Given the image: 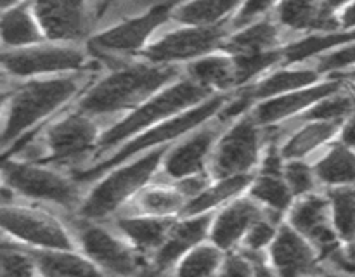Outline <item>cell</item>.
<instances>
[{"instance_id": "obj_1", "label": "cell", "mask_w": 355, "mask_h": 277, "mask_svg": "<svg viewBox=\"0 0 355 277\" xmlns=\"http://www.w3.org/2000/svg\"><path fill=\"white\" fill-rule=\"evenodd\" d=\"M182 75V68L151 64L142 59L118 62L101 71L73 107L107 127Z\"/></svg>"}, {"instance_id": "obj_2", "label": "cell", "mask_w": 355, "mask_h": 277, "mask_svg": "<svg viewBox=\"0 0 355 277\" xmlns=\"http://www.w3.org/2000/svg\"><path fill=\"white\" fill-rule=\"evenodd\" d=\"M99 75V73H97ZM96 69L76 75L26 80L10 92L7 113L0 128V151L52 116L71 107L96 78Z\"/></svg>"}, {"instance_id": "obj_3", "label": "cell", "mask_w": 355, "mask_h": 277, "mask_svg": "<svg viewBox=\"0 0 355 277\" xmlns=\"http://www.w3.org/2000/svg\"><path fill=\"white\" fill-rule=\"evenodd\" d=\"M214 96L215 93H210L203 87L196 85L187 76L182 75L177 82L170 83L168 87L159 90L158 93L149 97L146 102L135 107L134 111L121 116L114 123L107 125L104 128L103 135H101L99 144H97V149L89 165H94V163L110 156L121 144L130 141L132 137H135L141 132L149 130V128L156 127L159 123H165V121L172 120L175 116H180V114L187 113L193 107L203 104L205 100L211 99Z\"/></svg>"}, {"instance_id": "obj_4", "label": "cell", "mask_w": 355, "mask_h": 277, "mask_svg": "<svg viewBox=\"0 0 355 277\" xmlns=\"http://www.w3.org/2000/svg\"><path fill=\"white\" fill-rule=\"evenodd\" d=\"M231 96L232 93H218V96H214L211 99L205 100L203 104L193 107V109L180 114V116H175L172 120L165 121V123H159L156 127L149 128V130L141 132V134H137L130 141L121 144L116 151H113L110 156L101 159V161L85 166V168L75 170L71 177L78 184L94 182V180H99L110 170L116 168V166L123 165V163L130 161V159L137 158V156L144 154V152L180 141L187 134L196 130L198 127L214 120Z\"/></svg>"}, {"instance_id": "obj_5", "label": "cell", "mask_w": 355, "mask_h": 277, "mask_svg": "<svg viewBox=\"0 0 355 277\" xmlns=\"http://www.w3.org/2000/svg\"><path fill=\"white\" fill-rule=\"evenodd\" d=\"M170 145L144 152L104 173L80 204L78 217L90 222H103L114 217L128 201L149 186L153 177L162 170Z\"/></svg>"}, {"instance_id": "obj_6", "label": "cell", "mask_w": 355, "mask_h": 277, "mask_svg": "<svg viewBox=\"0 0 355 277\" xmlns=\"http://www.w3.org/2000/svg\"><path fill=\"white\" fill-rule=\"evenodd\" d=\"M173 3H149L144 10L99 31L87 44L90 55L103 69L139 59L151 42L172 24Z\"/></svg>"}, {"instance_id": "obj_7", "label": "cell", "mask_w": 355, "mask_h": 277, "mask_svg": "<svg viewBox=\"0 0 355 277\" xmlns=\"http://www.w3.org/2000/svg\"><path fill=\"white\" fill-rule=\"evenodd\" d=\"M270 142L269 132L253 118L252 111L229 123L222 132L210 159L211 179L253 175Z\"/></svg>"}, {"instance_id": "obj_8", "label": "cell", "mask_w": 355, "mask_h": 277, "mask_svg": "<svg viewBox=\"0 0 355 277\" xmlns=\"http://www.w3.org/2000/svg\"><path fill=\"white\" fill-rule=\"evenodd\" d=\"M94 64L97 62L94 61L87 47L51 42L0 54V66L3 71L9 76L23 80L76 75L92 71Z\"/></svg>"}, {"instance_id": "obj_9", "label": "cell", "mask_w": 355, "mask_h": 277, "mask_svg": "<svg viewBox=\"0 0 355 277\" xmlns=\"http://www.w3.org/2000/svg\"><path fill=\"white\" fill-rule=\"evenodd\" d=\"M227 37V26L193 28L172 23L151 42L139 59L151 64L184 68L189 62L222 51Z\"/></svg>"}, {"instance_id": "obj_10", "label": "cell", "mask_w": 355, "mask_h": 277, "mask_svg": "<svg viewBox=\"0 0 355 277\" xmlns=\"http://www.w3.org/2000/svg\"><path fill=\"white\" fill-rule=\"evenodd\" d=\"M2 175L9 190L28 199L76 211L82 204L80 184L71 175L68 177L58 170L28 161H7L2 166Z\"/></svg>"}, {"instance_id": "obj_11", "label": "cell", "mask_w": 355, "mask_h": 277, "mask_svg": "<svg viewBox=\"0 0 355 277\" xmlns=\"http://www.w3.org/2000/svg\"><path fill=\"white\" fill-rule=\"evenodd\" d=\"M104 125L96 118L68 107V111L54 118L44 132V151L51 163L73 165L83 158L92 159Z\"/></svg>"}, {"instance_id": "obj_12", "label": "cell", "mask_w": 355, "mask_h": 277, "mask_svg": "<svg viewBox=\"0 0 355 277\" xmlns=\"http://www.w3.org/2000/svg\"><path fill=\"white\" fill-rule=\"evenodd\" d=\"M75 238L82 253L110 277H135L141 272V253L118 232L114 234L101 222L80 218L75 225Z\"/></svg>"}, {"instance_id": "obj_13", "label": "cell", "mask_w": 355, "mask_h": 277, "mask_svg": "<svg viewBox=\"0 0 355 277\" xmlns=\"http://www.w3.org/2000/svg\"><path fill=\"white\" fill-rule=\"evenodd\" d=\"M33 12L45 42L87 47L96 37V2H35Z\"/></svg>"}, {"instance_id": "obj_14", "label": "cell", "mask_w": 355, "mask_h": 277, "mask_svg": "<svg viewBox=\"0 0 355 277\" xmlns=\"http://www.w3.org/2000/svg\"><path fill=\"white\" fill-rule=\"evenodd\" d=\"M286 224L304 235L318 249L321 258L329 260L342 269H349L347 265L349 262L342 251V241L333 229L329 201L326 194L312 193L295 199L288 211Z\"/></svg>"}, {"instance_id": "obj_15", "label": "cell", "mask_w": 355, "mask_h": 277, "mask_svg": "<svg viewBox=\"0 0 355 277\" xmlns=\"http://www.w3.org/2000/svg\"><path fill=\"white\" fill-rule=\"evenodd\" d=\"M0 229L37 249H75L71 232L45 211L0 204Z\"/></svg>"}, {"instance_id": "obj_16", "label": "cell", "mask_w": 355, "mask_h": 277, "mask_svg": "<svg viewBox=\"0 0 355 277\" xmlns=\"http://www.w3.org/2000/svg\"><path fill=\"white\" fill-rule=\"evenodd\" d=\"M225 127L227 125L220 123L217 118H214L180 141L173 142L162 163V172L175 182L186 179V177L208 172L215 145Z\"/></svg>"}, {"instance_id": "obj_17", "label": "cell", "mask_w": 355, "mask_h": 277, "mask_svg": "<svg viewBox=\"0 0 355 277\" xmlns=\"http://www.w3.org/2000/svg\"><path fill=\"white\" fill-rule=\"evenodd\" d=\"M342 2H276L272 17L290 42L340 31Z\"/></svg>"}, {"instance_id": "obj_18", "label": "cell", "mask_w": 355, "mask_h": 277, "mask_svg": "<svg viewBox=\"0 0 355 277\" xmlns=\"http://www.w3.org/2000/svg\"><path fill=\"white\" fill-rule=\"evenodd\" d=\"M343 87H347L343 80L328 76V78L315 83V85L305 87V89L295 90V92L259 102L252 109V114L263 128L283 127V125L302 116L305 111L311 109L321 99L342 90Z\"/></svg>"}, {"instance_id": "obj_19", "label": "cell", "mask_w": 355, "mask_h": 277, "mask_svg": "<svg viewBox=\"0 0 355 277\" xmlns=\"http://www.w3.org/2000/svg\"><path fill=\"white\" fill-rule=\"evenodd\" d=\"M269 256L277 277H318L322 274L318 249L288 224L279 225Z\"/></svg>"}, {"instance_id": "obj_20", "label": "cell", "mask_w": 355, "mask_h": 277, "mask_svg": "<svg viewBox=\"0 0 355 277\" xmlns=\"http://www.w3.org/2000/svg\"><path fill=\"white\" fill-rule=\"evenodd\" d=\"M267 213L269 211L263 210L255 199L250 196H239L238 199L225 204L217 215H214L210 242L225 253L236 251L253 224Z\"/></svg>"}, {"instance_id": "obj_21", "label": "cell", "mask_w": 355, "mask_h": 277, "mask_svg": "<svg viewBox=\"0 0 355 277\" xmlns=\"http://www.w3.org/2000/svg\"><path fill=\"white\" fill-rule=\"evenodd\" d=\"M211 222H214V213L177 218L168 238L153 255V267L163 274L172 270L187 253L210 239Z\"/></svg>"}, {"instance_id": "obj_22", "label": "cell", "mask_w": 355, "mask_h": 277, "mask_svg": "<svg viewBox=\"0 0 355 277\" xmlns=\"http://www.w3.org/2000/svg\"><path fill=\"white\" fill-rule=\"evenodd\" d=\"M324 78L326 76H322L311 62H305V64H281L270 73H267L266 76H262L259 82L246 87V90H248L253 104L257 106L263 100L315 85V83L322 82Z\"/></svg>"}, {"instance_id": "obj_23", "label": "cell", "mask_w": 355, "mask_h": 277, "mask_svg": "<svg viewBox=\"0 0 355 277\" xmlns=\"http://www.w3.org/2000/svg\"><path fill=\"white\" fill-rule=\"evenodd\" d=\"M290 38L286 37L272 16L245 30L229 33L222 51L232 57L239 55H263L272 52H283Z\"/></svg>"}, {"instance_id": "obj_24", "label": "cell", "mask_w": 355, "mask_h": 277, "mask_svg": "<svg viewBox=\"0 0 355 277\" xmlns=\"http://www.w3.org/2000/svg\"><path fill=\"white\" fill-rule=\"evenodd\" d=\"M177 218L179 217L121 215L114 220V227L139 253L155 255L168 238Z\"/></svg>"}, {"instance_id": "obj_25", "label": "cell", "mask_w": 355, "mask_h": 277, "mask_svg": "<svg viewBox=\"0 0 355 277\" xmlns=\"http://www.w3.org/2000/svg\"><path fill=\"white\" fill-rule=\"evenodd\" d=\"M45 37L33 12V3H10L0 12V44L9 51L44 44Z\"/></svg>"}, {"instance_id": "obj_26", "label": "cell", "mask_w": 355, "mask_h": 277, "mask_svg": "<svg viewBox=\"0 0 355 277\" xmlns=\"http://www.w3.org/2000/svg\"><path fill=\"white\" fill-rule=\"evenodd\" d=\"M184 76L203 87L210 93H232L236 92V68L234 61L224 51L214 52L210 55L189 62L182 68Z\"/></svg>"}, {"instance_id": "obj_27", "label": "cell", "mask_w": 355, "mask_h": 277, "mask_svg": "<svg viewBox=\"0 0 355 277\" xmlns=\"http://www.w3.org/2000/svg\"><path fill=\"white\" fill-rule=\"evenodd\" d=\"M340 123H304L290 128L283 134L279 151L284 161L307 159L312 152L319 151L326 144L338 138Z\"/></svg>"}, {"instance_id": "obj_28", "label": "cell", "mask_w": 355, "mask_h": 277, "mask_svg": "<svg viewBox=\"0 0 355 277\" xmlns=\"http://www.w3.org/2000/svg\"><path fill=\"white\" fill-rule=\"evenodd\" d=\"M31 256L42 277H110L75 249H33Z\"/></svg>"}, {"instance_id": "obj_29", "label": "cell", "mask_w": 355, "mask_h": 277, "mask_svg": "<svg viewBox=\"0 0 355 277\" xmlns=\"http://www.w3.org/2000/svg\"><path fill=\"white\" fill-rule=\"evenodd\" d=\"M239 2L232 0H198L173 3L172 23L193 28L227 26Z\"/></svg>"}, {"instance_id": "obj_30", "label": "cell", "mask_w": 355, "mask_h": 277, "mask_svg": "<svg viewBox=\"0 0 355 277\" xmlns=\"http://www.w3.org/2000/svg\"><path fill=\"white\" fill-rule=\"evenodd\" d=\"M255 175H236L217 179L203 190L198 197L187 201L180 217H194V215L214 213L218 206L224 208L231 201L243 196L245 190L250 189Z\"/></svg>"}, {"instance_id": "obj_31", "label": "cell", "mask_w": 355, "mask_h": 277, "mask_svg": "<svg viewBox=\"0 0 355 277\" xmlns=\"http://www.w3.org/2000/svg\"><path fill=\"white\" fill-rule=\"evenodd\" d=\"M319 184L331 187H355V149L335 142L314 163Z\"/></svg>"}, {"instance_id": "obj_32", "label": "cell", "mask_w": 355, "mask_h": 277, "mask_svg": "<svg viewBox=\"0 0 355 277\" xmlns=\"http://www.w3.org/2000/svg\"><path fill=\"white\" fill-rule=\"evenodd\" d=\"M187 201L175 186L155 184L146 186L132 199V208L125 215H149V217H180Z\"/></svg>"}, {"instance_id": "obj_33", "label": "cell", "mask_w": 355, "mask_h": 277, "mask_svg": "<svg viewBox=\"0 0 355 277\" xmlns=\"http://www.w3.org/2000/svg\"><path fill=\"white\" fill-rule=\"evenodd\" d=\"M352 42H355V30L298 38V40L290 42L283 51V64H305L326 52L335 51Z\"/></svg>"}, {"instance_id": "obj_34", "label": "cell", "mask_w": 355, "mask_h": 277, "mask_svg": "<svg viewBox=\"0 0 355 277\" xmlns=\"http://www.w3.org/2000/svg\"><path fill=\"white\" fill-rule=\"evenodd\" d=\"M248 196L276 218L288 213L291 204L295 203V196L291 194L283 175L259 173L257 177H253V182L248 189Z\"/></svg>"}, {"instance_id": "obj_35", "label": "cell", "mask_w": 355, "mask_h": 277, "mask_svg": "<svg viewBox=\"0 0 355 277\" xmlns=\"http://www.w3.org/2000/svg\"><path fill=\"white\" fill-rule=\"evenodd\" d=\"M329 215L336 235L345 244L355 242V187H331L328 190Z\"/></svg>"}, {"instance_id": "obj_36", "label": "cell", "mask_w": 355, "mask_h": 277, "mask_svg": "<svg viewBox=\"0 0 355 277\" xmlns=\"http://www.w3.org/2000/svg\"><path fill=\"white\" fill-rule=\"evenodd\" d=\"M224 258L225 251L211 242H203L173 267V277H218Z\"/></svg>"}, {"instance_id": "obj_37", "label": "cell", "mask_w": 355, "mask_h": 277, "mask_svg": "<svg viewBox=\"0 0 355 277\" xmlns=\"http://www.w3.org/2000/svg\"><path fill=\"white\" fill-rule=\"evenodd\" d=\"M37 267L31 251L0 235V277H35Z\"/></svg>"}, {"instance_id": "obj_38", "label": "cell", "mask_w": 355, "mask_h": 277, "mask_svg": "<svg viewBox=\"0 0 355 277\" xmlns=\"http://www.w3.org/2000/svg\"><path fill=\"white\" fill-rule=\"evenodd\" d=\"M277 220L279 218L267 213L266 217L255 222L253 227L248 231V234L245 235V239H243L239 251L245 253L246 256H262V253L269 249L272 246L274 239H276L277 231H279Z\"/></svg>"}, {"instance_id": "obj_39", "label": "cell", "mask_w": 355, "mask_h": 277, "mask_svg": "<svg viewBox=\"0 0 355 277\" xmlns=\"http://www.w3.org/2000/svg\"><path fill=\"white\" fill-rule=\"evenodd\" d=\"M283 177L295 199L315 193V187L319 184L314 166L307 163V159H290L284 163Z\"/></svg>"}, {"instance_id": "obj_40", "label": "cell", "mask_w": 355, "mask_h": 277, "mask_svg": "<svg viewBox=\"0 0 355 277\" xmlns=\"http://www.w3.org/2000/svg\"><path fill=\"white\" fill-rule=\"evenodd\" d=\"M311 64H314L315 69L326 78L352 71L355 69V42L319 55L314 61H311Z\"/></svg>"}, {"instance_id": "obj_41", "label": "cell", "mask_w": 355, "mask_h": 277, "mask_svg": "<svg viewBox=\"0 0 355 277\" xmlns=\"http://www.w3.org/2000/svg\"><path fill=\"white\" fill-rule=\"evenodd\" d=\"M276 2H266V0H253V2H239L238 9L232 14L231 21L227 23L229 33L245 30V28L253 26L260 21L272 16Z\"/></svg>"}, {"instance_id": "obj_42", "label": "cell", "mask_w": 355, "mask_h": 277, "mask_svg": "<svg viewBox=\"0 0 355 277\" xmlns=\"http://www.w3.org/2000/svg\"><path fill=\"white\" fill-rule=\"evenodd\" d=\"M253 274H255L253 260L243 251H231L225 253L218 277H253Z\"/></svg>"}, {"instance_id": "obj_43", "label": "cell", "mask_w": 355, "mask_h": 277, "mask_svg": "<svg viewBox=\"0 0 355 277\" xmlns=\"http://www.w3.org/2000/svg\"><path fill=\"white\" fill-rule=\"evenodd\" d=\"M210 184H211L210 172H205V173H198V175H191V177H186V179L177 180V182H173V186H175V189L182 194L184 199L191 201L194 199V197L200 196V194L203 193Z\"/></svg>"}, {"instance_id": "obj_44", "label": "cell", "mask_w": 355, "mask_h": 277, "mask_svg": "<svg viewBox=\"0 0 355 277\" xmlns=\"http://www.w3.org/2000/svg\"><path fill=\"white\" fill-rule=\"evenodd\" d=\"M340 31L355 30V2H342L338 10Z\"/></svg>"}, {"instance_id": "obj_45", "label": "cell", "mask_w": 355, "mask_h": 277, "mask_svg": "<svg viewBox=\"0 0 355 277\" xmlns=\"http://www.w3.org/2000/svg\"><path fill=\"white\" fill-rule=\"evenodd\" d=\"M338 142H342L347 148L355 149V111L345 120L338 134Z\"/></svg>"}, {"instance_id": "obj_46", "label": "cell", "mask_w": 355, "mask_h": 277, "mask_svg": "<svg viewBox=\"0 0 355 277\" xmlns=\"http://www.w3.org/2000/svg\"><path fill=\"white\" fill-rule=\"evenodd\" d=\"M250 258L255 263V274H253V277H277L276 270L272 269L270 263H267L263 260V256H250Z\"/></svg>"}, {"instance_id": "obj_47", "label": "cell", "mask_w": 355, "mask_h": 277, "mask_svg": "<svg viewBox=\"0 0 355 277\" xmlns=\"http://www.w3.org/2000/svg\"><path fill=\"white\" fill-rule=\"evenodd\" d=\"M135 277H165V274L159 272V270L155 269L153 265H144L141 269V272H139Z\"/></svg>"}, {"instance_id": "obj_48", "label": "cell", "mask_w": 355, "mask_h": 277, "mask_svg": "<svg viewBox=\"0 0 355 277\" xmlns=\"http://www.w3.org/2000/svg\"><path fill=\"white\" fill-rule=\"evenodd\" d=\"M335 78L343 80V82L347 83V87H350V89L355 92V69H352V71H349V73H343V75H340V76H335Z\"/></svg>"}, {"instance_id": "obj_49", "label": "cell", "mask_w": 355, "mask_h": 277, "mask_svg": "<svg viewBox=\"0 0 355 277\" xmlns=\"http://www.w3.org/2000/svg\"><path fill=\"white\" fill-rule=\"evenodd\" d=\"M9 97H10V92H0V111H2V107L7 104Z\"/></svg>"}, {"instance_id": "obj_50", "label": "cell", "mask_w": 355, "mask_h": 277, "mask_svg": "<svg viewBox=\"0 0 355 277\" xmlns=\"http://www.w3.org/2000/svg\"><path fill=\"white\" fill-rule=\"evenodd\" d=\"M6 78H7V73L3 71V68H2V66H0V85H2V83L6 82Z\"/></svg>"}, {"instance_id": "obj_51", "label": "cell", "mask_w": 355, "mask_h": 277, "mask_svg": "<svg viewBox=\"0 0 355 277\" xmlns=\"http://www.w3.org/2000/svg\"><path fill=\"white\" fill-rule=\"evenodd\" d=\"M318 277H345V276H342V274H324L322 272L321 276H318Z\"/></svg>"}]
</instances>
